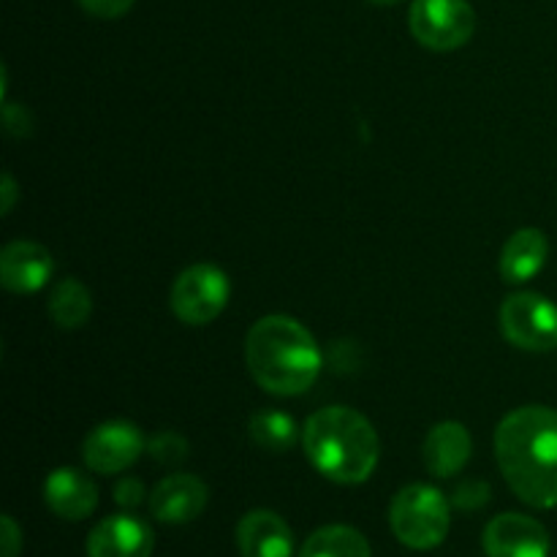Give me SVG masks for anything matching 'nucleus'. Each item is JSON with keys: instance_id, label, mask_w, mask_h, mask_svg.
<instances>
[{"instance_id": "nucleus-25", "label": "nucleus", "mask_w": 557, "mask_h": 557, "mask_svg": "<svg viewBox=\"0 0 557 557\" xmlns=\"http://www.w3.org/2000/svg\"><path fill=\"white\" fill-rule=\"evenodd\" d=\"M0 194H3V215H9L11 207L16 201V183L9 172L3 174V185H0Z\"/></svg>"}, {"instance_id": "nucleus-6", "label": "nucleus", "mask_w": 557, "mask_h": 557, "mask_svg": "<svg viewBox=\"0 0 557 557\" xmlns=\"http://www.w3.org/2000/svg\"><path fill=\"white\" fill-rule=\"evenodd\" d=\"M228 297H232V283L221 267L194 264L177 275L169 305L183 324L207 326L226 310Z\"/></svg>"}, {"instance_id": "nucleus-3", "label": "nucleus", "mask_w": 557, "mask_h": 557, "mask_svg": "<svg viewBox=\"0 0 557 557\" xmlns=\"http://www.w3.org/2000/svg\"><path fill=\"white\" fill-rule=\"evenodd\" d=\"M302 449L310 466L335 484H362L379 468L381 441L368 417L346 406L315 411L305 422Z\"/></svg>"}, {"instance_id": "nucleus-2", "label": "nucleus", "mask_w": 557, "mask_h": 557, "mask_svg": "<svg viewBox=\"0 0 557 557\" xmlns=\"http://www.w3.org/2000/svg\"><path fill=\"white\" fill-rule=\"evenodd\" d=\"M245 362L264 392L275 397L305 395L324 368V357L305 324L292 315H264L245 337Z\"/></svg>"}, {"instance_id": "nucleus-8", "label": "nucleus", "mask_w": 557, "mask_h": 557, "mask_svg": "<svg viewBox=\"0 0 557 557\" xmlns=\"http://www.w3.org/2000/svg\"><path fill=\"white\" fill-rule=\"evenodd\" d=\"M145 449L147 441L136 424L112 419L87 433L85 444H82V460L90 471L112 476V473L128 471Z\"/></svg>"}, {"instance_id": "nucleus-22", "label": "nucleus", "mask_w": 557, "mask_h": 557, "mask_svg": "<svg viewBox=\"0 0 557 557\" xmlns=\"http://www.w3.org/2000/svg\"><path fill=\"white\" fill-rule=\"evenodd\" d=\"M134 3L136 0H79L82 9L98 20H120L134 9Z\"/></svg>"}, {"instance_id": "nucleus-14", "label": "nucleus", "mask_w": 557, "mask_h": 557, "mask_svg": "<svg viewBox=\"0 0 557 557\" xmlns=\"http://www.w3.org/2000/svg\"><path fill=\"white\" fill-rule=\"evenodd\" d=\"M44 500L60 520L82 522L96 511L98 487L79 468H54L44 482Z\"/></svg>"}, {"instance_id": "nucleus-19", "label": "nucleus", "mask_w": 557, "mask_h": 557, "mask_svg": "<svg viewBox=\"0 0 557 557\" xmlns=\"http://www.w3.org/2000/svg\"><path fill=\"white\" fill-rule=\"evenodd\" d=\"M250 441H253L259 449L272 451V455H281L288 451L299 438V428L288 413L283 411H259L250 419Z\"/></svg>"}, {"instance_id": "nucleus-9", "label": "nucleus", "mask_w": 557, "mask_h": 557, "mask_svg": "<svg viewBox=\"0 0 557 557\" xmlns=\"http://www.w3.org/2000/svg\"><path fill=\"white\" fill-rule=\"evenodd\" d=\"M487 557H549V533L539 520L517 511H506L484 528Z\"/></svg>"}, {"instance_id": "nucleus-13", "label": "nucleus", "mask_w": 557, "mask_h": 557, "mask_svg": "<svg viewBox=\"0 0 557 557\" xmlns=\"http://www.w3.org/2000/svg\"><path fill=\"white\" fill-rule=\"evenodd\" d=\"M239 557H292L294 533L281 515L270 509L248 511L234 531Z\"/></svg>"}, {"instance_id": "nucleus-26", "label": "nucleus", "mask_w": 557, "mask_h": 557, "mask_svg": "<svg viewBox=\"0 0 557 557\" xmlns=\"http://www.w3.org/2000/svg\"><path fill=\"white\" fill-rule=\"evenodd\" d=\"M368 3H373V5H395V3H400V0H368Z\"/></svg>"}, {"instance_id": "nucleus-15", "label": "nucleus", "mask_w": 557, "mask_h": 557, "mask_svg": "<svg viewBox=\"0 0 557 557\" xmlns=\"http://www.w3.org/2000/svg\"><path fill=\"white\" fill-rule=\"evenodd\" d=\"M473 451L471 433L460 422H441L424 438V468L438 479H451L468 466Z\"/></svg>"}, {"instance_id": "nucleus-17", "label": "nucleus", "mask_w": 557, "mask_h": 557, "mask_svg": "<svg viewBox=\"0 0 557 557\" xmlns=\"http://www.w3.org/2000/svg\"><path fill=\"white\" fill-rule=\"evenodd\" d=\"M299 557H373V549L357 528L324 525L310 533Z\"/></svg>"}, {"instance_id": "nucleus-24", "label": "nucleus", "mask_w": 557, "mask_h": 557, "mask_svg": "<svg viewBox=\"0 0 557 557\" xmlns=\"http://www.w3.org/2000/svg\"><path fill=\"white\" fill-rule=\"evenodd\" d=\"M0 539H3V544H0V557H20V553H22V531L9 515L0 520Z\"/></svg>"}, {"instance_id": "nucleus-5", "label": "nucleus", "mask_w": 557, "mask_h": 557, "mask_svg": "<svg viewBox=\"0 0 557 557\" xmlns=\"http://www.w3.org/2000/svg\"><path fill=\"white\" fill-rule=\"evenodd\" d=\"M408 27L422 47L455 52L476 33V11L468 0H413Z\"/></svg>"}, {"instance_id": "nucleus-21", "label": "nucleus", "mask_w": 557, "mask_h": 557, "mask_svg": "<svg viewBox=\"0 0 557 557\" xmlns=\"http://www.w3.org/2000/svg\"><path fill=\"white\" fill-rule=\"evenodd\" d=\"M490 498H493V490H490V484L471 479V482L457 484L455 495H451V506L460 511H479L490 504Z\"/></svg>"}, {"instance_id": "nucleus-20", "label": "nucleus", "mask_w": 557, "mask_h": 557, "mask_svg": "<svg viewBox=\"0 0 557 557\" xmlns=\"http://www.w3.org/2000/svg\"><path fill=\"white\" fill-rule=\"evenodd\" d=\"M147 455L161 466H180L188 457V441L174 430H163L147 441Z\"/></svg>"}, {"instance_id": "nucleus-10", "label": "nucleus", "mask_w": 557, "mask_h": 557, "mask_svg": "<svg viewBox=\"0 0 557 557\" xmlns=\"http://www.w3.org/2000/svg\"><path fill=\"white\" fill-rule=\"evenodd\" d=\"M156 533L134 515H112L98 522L85 544L87 557H152Z\"/></svg>"}, {"instance_id": "nucleus-23", "label": "nucleus", "mask_w": 557, "mask_h": 557, "mask_svg": "<svg viewBox=\"0 0 557 557\" xmlns=\"http://www.w3.org/2000/svg\"><path fill=\"white\" fill-rule=\"evenodd\" d=\"M145 495L147 490L139 479H123V482H117V487H114V500H117V506H123V509H136V506L145 500Z\"/></svg>"}, {"instance_id": "nucleus-1", "label": "nucleus", "mask_w": 557, "mask_h": 557, "mask_svg": "<svg viewBox=\"0 0 557 557\" xmlns=\"http://www.w3.org/2000/svg\"><path fill=\"white\" fill-rule=\"evenodd\" d=\"M495 460L511 493L533 509L557 506V411L522 406L495 428Z\"/></svg>"}, {"instance_id": "nucleus-16", "label": "nucleus", "mask_w": 557, "mask_h": 557, "mask_svg": "<svg viewBox=\"0 0 557 557\" xmlns=\"http://www.w3.org/2000/svg\"><path fill=\"white\" fill-rule=\"evenodd\" d=\"M549 256V239L542 228H520L506 239L498 270L506 283H528L544 270Z\"/></svg>"}, {"instance_id": "nucleus-18", "label": "nucleus", "mask_w": 557, "mask_h": 557, "mask_svg": "<svg viewBox=\"0 0 557 557\" xmlns=\"http://www.w3.org/2000/svg\"><path fill=\"white\" fill-rule=\"evenodd\" d=\"M49 315L60 330H79L92 313V297L87 286L76 277H63L49 294Z\"/></svg>"}, {"instance_id": "nucleus-11", "label": "nucleus", "mask_w": 557, "mask_h": 557, "mask_svg": "<svg viewBox=\"0 0 557 557\" xmlns=\"http://www.w3.org/2000/svg\"><path fill=\"white\" fill-rule=\"evenodd\" d=\"M210 490L199 476L172 473L156 484L150 495V511L163 525H188L207 509Z\"/></svg>"}, {"instance_id": "nucleus-12", "label": "nucleus", "mask_w": 557, "mask_h": 557, "mask_svg": "<svg viewBox=\"0 0 557 557\" xmlns=\"http://www.w3.org/2000/svg\"><path fill=\"white\" fill-rule=\"evenodd\" d=\"M54 261L44 245L30 239L9 243L0 253V283L11 294H36L52 281Z\"/></svg>"}, {"instance_id": "nucleus-4", "label": "nucleus", "mask_w": 557, "mask_h": 557, "mask_svg": "<svg viewBox=\"0 0 557 557\" xmlns=\"http://www.w3.org/2000/svg\"><path fill=\"white\" fill-rule=\"evenodd\" d=\"M389 528L408 549L428 553L441 547L451 528V500L430 484H408L392 498Z\"/></svg>"}, {"instance_id": "nucleus-7", "label": "nucleus", "mask_w": 557, "mask_h": 557, "mask_svg": "<svg viewBox=\"0 0 557 557\" xmlns=\"http://www.w3.org/2000/svg\"><path fill=\"white\" fill-rule=\"evenodd\" d=\"M500 332L515 348L547 354L557 348V305L536 292L511 294L500 305Z\"/></svg>"}]
</instances>
